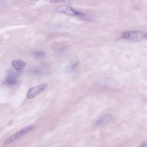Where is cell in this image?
<instances>
[{"instance_id":"cell-1","label":"cell","mask_w":147,"mask_h":147,"mask_svg":"<svg viewBox=\"0 0 147 147\" xmlns=\"http://www.w3.org/2000/svg\"><path fill=\"white\" fill-rule=\"evenodd\" d=\"M122 38L132 41H140L146 38L147 34L142 31H128L123 33L122 34Z\"/></svg>"},{"instance_id":"cell-2","label":"cell","mask_w":147,"mask_h":147,"mask_svg":"<svg viewBox=\"0 0 147 147\" xmlns=\"http://www.w3.org/2000/svg\"><path fill=\"white\" fill-rule=\"evenodd\" d=\"M34 128L35 127L34 126H29L22 129L21 130H19V131L13 135L12 136H10L5 142L4 144L6 145H9V144L14 142L16 140H18L21 137H22L24 135L26 134L33 130Z\"/></svg>"},{"instance_id":"cell-3","label":"cell","mask_w":147,"mask_h":147,"mask_svg":"<svg viewBox=\"0 0 147 147\" xmlns=\"http://www.w3.org/2000/svg\"><path fill=\"white\" fill-rule=\"evenodd\" d=\"M56 11L58 13L64 14L70 16H83V13L76 11L71 7L66 5L59 6L57 8Z\"/></svg>"},{"instance_id":"cell-4","label":"cell","mask_w":147,"mask_h":147,"mask_svg":"<svg viewBox=\"0 0 147 147\" xmlns=\"http://www.w3.org/2000/svg\"><path fill=\"white\" fill-rule=\"evenodd\" d=\"M112 118L113 116L111 114H104L95 121L93 123V126L96 128L102 127L110 121Z\"/></svg>"},{"instance_id":"cell-5","label":"cell","mask_w":147,"mask_h":147,"mask_svg":"<svg viewBox=\"0 0 147 147\" xmlns=\"http://www.w3.org/2000/svg\"><path fill=\"white\" fill-rule=\"evenodd\" d=\"M46 85L45 84H41L35 87H31L28 91L27 97L29 99L33 98L45 90L46 88Z\"/></svg>"},{"instance_id":"cell-6","label":"cell","mask_w":147,"mask_h":147,"mask_svg":"<svg viewBox=\"0 0 147 147\" xmlns=\"http://www.w3.org/2000/svg\"><path fill=\"white\" fill-rule=\"evenodd\" d=\"M11 65L16 70V73L18 74H21L23 73L24 68L26 66V63L24 62L19 59L13 60L11 63Z\"/></svg>"},{"instance_id":"cell-7","label":"cell","mask_w":147,"mask_h":147,"mask_svg":"<svg viewBox=\"0 0 147 147\" xmlns=\"http://www.w3.org/2000/svg\"><path fill=\"white\" fill-rule=\"evenodd\" d=\"M18 81V79L16 74L11 71L8 74L5 80V83L8 85L16 84Z\"/></svg>"},{"instance_id":"cell-8","label":"cell","mask_w":147,"mask_h":147,"mask_svg":"<svg viewBox=\"0 0 147 147\" xmlns=\"http://www.w3.org/2000/svg\"><path fill=\"white\" fill-rule=\"evenodd\" d=\"M32 74L35 75H39L40 74H42L41 70L39 68H35V69L32 70Z\"/></svg>"},{"instance_id":"cell-9","label":"cell","mask_w":147,"mask_h":147,"mask_svg":"<svg viewBox=\"0 0 147 147\" xmlns=\"http://www.w3.org/2000/svg\"><path fill=\"white\" fill-rule=\"evenodd\" d=\"M45 53L42 52H36L34 53V56L37 58H42L45 56Z\"/></svg>"},{"instance_id":"cell-10","label":"cell","mask_w":147,"mask_h":147,"mask_svg":"<svg viewBox=\"0 0 147 147\" xmlns=\"http://www.w3.org/2000/svg\"><path fill=\"white\" fill-rule=\"evenodd\" d=\"M66 0H50V2L51 3H55L58 2H63Z\"/></svg>"},{"instance_id":"cell-11","label":"cell","mask_w":147,"mask_h":147,"mask_svg":"<svg viewBox=\"0 0 147 147\" xmlns=\"http://www.w3.org/2000/svg\"><path fill=\"white\" fill-rule=\"evenodd\" d=\"M139 147H147L146 142H142Z\"/></svg>"},{"instance_id":"cell-12","label":"cell","mask_w":147,"mask_h":147,"mask_svg":"<svg viewBox=\"0 0 147 147\" xmlns=\"http://www.w3.org/2000/svg\"><path fill=\"white\" fill-rule=\"evenodd\" d=\"M5 0H0V6L3 4L5 3Z\"/></svg>"}]
</instances>
